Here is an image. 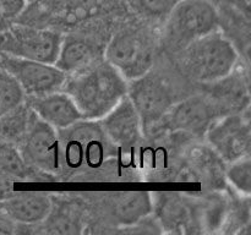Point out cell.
<instances>
[{"mask_svg": "<svg viewBox=\"0 0 251 235\" xmlns=\"http://www.w3.org/2000/svg\"><path fill=\"white\" fill-rule=\"evenodd\" d=\"M228 181L242 195L249 197L251 192V161L250 154L230 162L226 173Z\"/></svg>", "mask_w": 251, "mask_h": 235, "instance_id": "cell-20", "label": "cell"}, {"mask_svg": "<svg viewBox=\"0 0 251 235\" xmlns=\"http://www.w3.org/2000/svg\"><path fill=\"white\" fill-rule=\"evenodd\" d=\"M17 149L27 166L54 173L61 164L59 135L54 127L31 113L28 126Z\"/></svg>", "mask_w": 251, "mask_h": 235, "instance_id": "cell-8", "label": "cell"}, {"mask_svg": "<svg viewBox=\"0 0 251 235\" xmlns=\"http://www.w3.org/2000/svg\"><path fill=\"white\" fill-rule=\"evenodd\" d=\"M28 174L27 164L15 144L0 141V179H24Z\"/></svg>", "mask_w": 251, "mask_h": 235, "instance_id": "cell-18", "label": "cell"}, {"mask_svg": "<svg viewBox=\"0 0 251 235\" xmlns=\"http://www.w3.org/2000/svg\"><path fill=\"white\" fill-rule=\"evenodd\" d=\"M104 58L125 80L132 81L151 71L154 49L145 34L125 29L110 39Z\"/></svg>", "mask_w": 251, "mask_h": 235, "instance_id": "cell-5", "label": "cell"}, {"mask_svg": "<svg viewBox=\"0 0 251 235\" xmlns=\"http://www.w3.org/2000/svg\"><path fill=\"white\" fill-rule=\"evenodd\" d=\"M0 211L16 224H37L51 211V201L44 192H22L0 200Z\"/></svg>", "mask_w": 251, "mask_h": 235, "instance_id": "cell-14", "label": "cell"}, {"mask_svg": "<svg viewBox=\"0 0 251 235\" xmlns=\"http://www.w3.org/2000/svg\"><path fill=\"white\" fill-rule=\"evenodd\" d=\"M27 0H0V21L7 22L16 19L25 10Z\"/></svg>", "mask_w": 251, "mask_h": 235, "instance_id": "cell-22", "label": "cell"}, {"mask_svg": "<svg viewBox=\"0 0 251 235\" xmlns=\"http://www.w3.org/2000/svg\"><path fill=\"white\" fill-rule=\"evenodd\" d=\"M100 59V49L95 44L87 39L69 37L61 41L54 65L66 75H70L92 65Z\"/></svg>", "mask_w": 251, "mask_h": 235, "instance_id": "cell-15", "label": "cell"}, {"mask_svg": "<svg viewBox=\"0 0 251 235\" xmlns=\"http://www.w3.org/2000/svg\"><path fill=\"white\" fill-rule=\"evenodd\" d=\"M179 0H140L145 12L153 17H167Z\"/></svg>", "mask_w": 251, "mask_h": 235, "instance_id": "cell-21", "label": "cell"}, {"mask_svg": "<svg viewBox=\"0 0 251 235\" xmlns=\"http://www.w3.org/2000/svg\"><path fill=\"white\" fill-rule=\"evenodd\" d=\"M205 134L211 146L226 161H237L250 154V125L242 115L216 118Z\"/></svg>", "mask_w": 251, "mask_h": 235, "instance_id": "cell-10", "label": "cell"}, {"mask_svg": "<svg viewBox=\"0 0 251 235\" xmlns=\"http://www.w3.org/2000/svg\"><path fill=\"white\" fill-rule=\"evenodd\" d=\"M0 68L16 80L25 95L44 94L60 91L68 76L54 64L17 58L1 51Z\"/></svg>", "mask_w": 251, "mask_h": 235, "instance_id": "cell-9", "label": "cell"}, {"mask_svg": "<svg viewBox=\"0 0 251 235\" xmlns=\"http://www.w3.org/2000/svg\"><path fill=\"white\" fill-rule=\"evenodd\" d=\"M109 206L119 224L131 225L151 213L152 200L149 192H124L113 197Z\"/></svg>", "mask_w": 251, "mask_h": 235, "instance_id": "cell-16", "label": "cell"}, {"mask_svg": "<svg viewBox=\"0 0 251 235\" xmlns=\"http://www.w3.org/2000/svg\"><path fill=\"white\" fill-rule=\"evenodd\" d=\"M15 232L16 223L0 211V234H14Z\"/></svg>", "mask_w": 251, "mask_h": 235, "instance_id": "cell-23", "label": "cell"}, {"mask_svg": "<svg viewBox=\"0 0 251 235\" xmlns=\"http://www.w3.org/2000/svg\"><path fill=\"white\" fill-rule=\"evenodd\" d=\"M25 100V93L9 72L0 68V118Z\"/></svg>", "mask_w": 251, "mask_h": 235, "instance_id": "cell-19", "label": "cell"}, {"mask_svg": "<svg viewBox=\"0 0 251 235\" xmlns=\"http://www.w3.org/2000/svg\"><path fill=\"white\" fill-rule=\"evenodd\" d=\"M100 122L117 148L130 151L139 144L144 135L141 119L127 94Z\"/></svg>", "mask_w": 251, "mask_h": 235, "instance_id": "cell-12", "label": "cell"}, {"mask_svg": "<svg viewBox=\"0 0 251 235\" xmlns=\"http://www.w3.org/2000/svg\"><path fill=\"white\" fill-rule=\"evenodd\" d=\"M32 110L24 102L0 118V141L17 146L28 126Z\"/></svg>", "mask_w": 251, "mask_h": 235, "instance_id": "cell-17", "label": "cell"}, {"mask_svg": "<svg viewBox=\"0 0 251 235\" xmlns=\"http://www.w3.org/2000/svg\"><path fill=\"white\" fill-rule=\"evenodd\" d=\"M61 41L60 34L49 29L14 26L0 33V51L17 58L54 64Z\"/></svg>", "mask_w": 251, "mask_h": 235, "instance_id": "cell-6", "label": "cell"}, {"mask_svg": "<svg viewBox=\"0 0 251 235\" xmlns=\"http://www.w3.org/2000/svg\"><path fill=\"white\" fill-rule=\"evenodd\" d=\"M58 135L61 161L71 169L98 168L117 153L100 120L81 119Z\"/></svg>", "mask_w": 251, "mask_h": 235, "instance_id": "cell-3", "label": "cell"}, {"mask_svg": "<svg viewBox=\"0 0 251 235\" xmlns=\"http://www.w3.org/2000/svg\"><path fill=\"white\" fill-rule=\"evenodd\" d=\"M25 103L39 118L59 131L83 119L73 98L64 91L25 95Z\"/></svg>", "mask_w": 251, "mask_h": 235, "instance_id": "cell-13", "label": "cell"}, {"mask_svg": "<svg viewBox=\"0 0 251 235\" xmlns=\"http://www.w3.org/2000/svg\"><path fill=\"white\" fill-rule=\"evenodd\" d=\"M127 97L141 119L144 131L153 127L176 103L171 86L151 71L130 81Z\"/></svg>", "mask_w": 251, "mask_h": 235, "instance_id": "cell-7", "label": "cell"}, {"mask_svg": "<svg viewBox=\"0 0 251 235\" xmlns=\"http://www.w3.org/2000/svg\"><path fill=\"white\" fill-rule=\"evenodd\" d=\"M238 63V51L220 31L191 42L181 49V70L194 81L202 83L225 80Z\"/></svg>", "mask_w": 251, "mask_h": 235, "instance_id": "cell-2", "label": "cell"}, {"mask_svg": "<svg viewBox=\"0 0 251 235\" xmlns=\"http://www.w3.org/2000/svg\"><path fill=\"white\" fill-rule=\"evenodd\" d=\"M167 17V43L178 50L220 27V15L208 0H179Z\"/></svg>", "mask_w": 251, "mask_h": 235, "instance_id": "cell-4", "label": "cell"}, {"mask_svg": "<svg viewBox=\"0 0 251 235\" xmlns=\"http://www.w3.org/2000/svg\"><path fill=\"white\" fill-rule=\"evenodd\" d=\"M61 91L68 93L83 119L100 120L127 94V82L107 60L66 76Z\"/></svg>", "mask_w": 251, "mask_h": 235, "instance_id": "cell-1", "label": "cell"}, {"mask_svg": "<svg viewBox=\"0 0 251 235\" xmlns=\"http://www.w3.org/2000/svg\"><path fill=\"white\" fill-rule=\"evenodd\" d=\"M217 108L203 97H190L176 102L167 114L153 127L171 131H184L203 135L217 118Z\"/></svg>", "mask_w": 251, "mask_h": 235, "instance_id": "cell-11", "label": "cell"}]
</instances>
